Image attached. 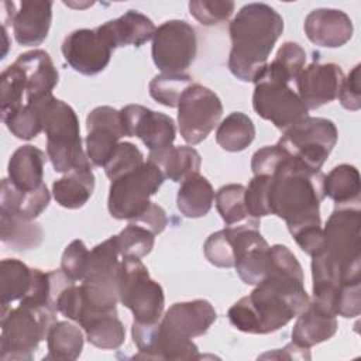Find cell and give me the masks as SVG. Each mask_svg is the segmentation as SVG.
<instances>
[{"instance_id": "obj_20", "label": "cell", "mask_w": 361, "mask_h": 361, "mask_svg": "<svg viewBox=\"0 0 361 361\" xmlns=\"http://www.w3.org/2000/svg\"><path fill=\"white\" fill-rule=\"evenodd\" d=\"M307 38L323 48H338L353 37L351 18L337 8H316L305 18Z\"/></svg>"}, {"instance_id": "obj_11", "label": "cell", "mask_w": 361, "mask_h": 361, "mask_svg": "<svg viewBox=\"0 0 361 361\" xmlns=\"http://www.w3.org/2000/svg\"><path fill=\"white\" fill-rule=\"evenodd\" d=\"M223 104L209 87L192 83L178 104V124L182 138L188 144L202 142L219 124Z\"/></svg>"}, {"instance_id": "obj_48", "label": "cell", "mask_w": 361, "mask_h": 361, "mask_svg": "<svg viewBox=\"0 0 361 361\" xmlns=\"http://www.w3.org/2000/svg\"><path fill=\"white\" fill-rule=\"evenodd\" d=\"M286 157H288L286 151L282 149L278 144L259 148L258 151L254 152L251 159L252 173L272 176Z\"/></svg>"}, {"instance_id": "obj_42", "label": "cell", "mask_w": 361, "mask_h": 361, "mask_svg": "<svg viewBox=\"0 0 361 361\" xmlns=\"http://www.w3.org/2000/svg\"><path fill=\"white\" fill-rule=\"evenodd\" d=\"M144 164V155L131 142H118L111 157L106 162L104 172L110 180H114Z\"/></svg>"}, {"instance_id": "obj_13", "label": "cell", "mask_w": 361, "mask_h": 361, "mask_svg": "<svg viewBox=\"0 0 361 361\" xmlns=\"http://www.w3.org/2000/svg\"><path fill=\"white\" fill-rule=\"evenodd\" d=\"M133 341L140 354L155 360H196L200 358L197 345L192 338L182 337L161 324L133 322L131 326Z\"/></svg>"}, {"instance_id": "obj_27", "label": "cell", "mask_w": 361, "mask_h": 361, "mask_svg": "<svg viewBox=\"0 0 361 361\" xmlns=\"http://www.w3.org/2000/svg\"><path fill=\"white\" fill-rule=\"evenodd\" d=\"M51 195L45 183L34 190H20L10 179L1 180L0 192V212L21 216L28 220L38 217L49 203Z\"/></svg>"}, {"instance_id": "obj_2", "label": "cell", "mask_w": 361, "mask_h": 361, "mask_svg": "<svg viewBox=\"0 0 361 361\" xmlns=\"http://www.w3.org/2000/svg\"><path fill=\"white\" fill-rule=\"evenodd\" d=\"M283 31L281 14L265 3H248L231 20L228 32L230 72L243 82H254L268 63V56Z\"/></svg>"}, {"instance_id": "obj_30", "label": "cell", "mask_w": 361, "mask_h": 361, "mask_svg": "<svg viewBox=\"0 0 361 361\" xmlns=\"http://www.w3.org/2000/svg\"><path fill=\"white\" fill-rule=\"evenodd\" d=\"M213 200L214 190L210 182L204 176L195 173L180 183L176 196V206L185 217L197 219L210 212Z\"/></svg>"}, {"instance_id": "obj_43", "label": "cell", "mask_w": 361, "mask_h": 361, "mask_svg": "<svg viewBox=\"0 0 361 361\" xmlns=\"http://www.w3.org/2000/svg\"><path fill=\"white\" fill-rule=\"evenodd\" d=\"M203 251L210 264L220 268H231L235 262V248L228 227L216 231L204 241Z\"/></svg>"}, {"instance_id": "obj_17", "label": "cell", "mask_w": 361, "mask_h": 361, "mask_svg": "<svg viewBox=\"0 0 361 361\" xmlns=\"http://www.w3.org/2000/svg\"><path fill=\"white\" fill-rule=\"evenodd\" d=\"M127 137H138L151 151L172 145L176 137L173 120L141 104H128L120 110Z\"/></svg>"}, {"instance_id": "obj_4", "label": "cell", "mask_w": 361, "mask_h": 361, "mask_svg": "<svg viewBox=\"0 0 361 361\" xmlns=\"http://www.w3.org/2000/svg\"><path fill=\"white\" fill-rule=\"evenodd\" d=\"M31 103L41 113L42 131L47 135V155L55 172H69L87 158L82 148L79 118L75 110L52 94Z\"/></svg>"}, {"instance_id": "obj_37", "label": "cell", "mask_w": 361, "mask_h": 361, "mask_svg": "<svg viewBox=\"0 0 361 361\" xmlns=\"http://www.w3.org/2000/svg\"><path fill=\"white\" fill-rule=\"evenodd\" d=\"M193 83L186 73H161L149 82V94L166 107H178L183 92Z\"/></svg>"}, {"instance_id": "obj_16", "label": "cell", "mask_w": 361, "mask_h": 361, "mask_svg": "<svg viewBox=\"0 0 361 361\" xmlns=\"http://www.w3.org/2000/svg\"><path fill=\"white\" fill-rule=\"evenodd\" d=\"M113 48L102 34L94 30L80 28L71 32L62 42V54L68 65L86 76L104 71L111 58Z\"/></svg>"}, {"instance_id": "obj_29", "label": "cell", "mask_w": 361, "mask_h": 361, "mask_svg": "<svg viewBox=\"0 0 361 361\" xmlns=\"http://www.w3.org/2000/svg\"><path fill=\"white\" fill-rule=\"evenodd\" d=\"M323 195L336 203V207H347L353 203L358 206L361 179L355 166L341 164L323 176Z\"/></svg>"}, {"instance_id": "obj_26", "label": "cell", "mask_w": 361, "mask_h": 361, "mask_svg": "<svg viewBox=\"0 0 361 361\" xmlns=\"http://www.w3.org/2000/svg\"><path fill=\"white\" fill-rule=\"evenodd\" d=\"M45 154L34 145L18 147L7 166L10 182L20 190H34L38 189L44 182V165Z\"/></svg>"}, {"instance_id": "obj_12", "label": "cell", "mask_w": 361, "mask_h": 361, "mask_svg": "<svg viewBox=\"0 0 361 361\" xmlns=\"http://www.w3.org/2000/svg\"><path fill=\"white\" fill-rule=\"evenodd\" d=\"M197 51L195 28L183 20H169L161 24L152 37V61L162 73H182Z\"/></svg>"}, {"instance_id": "obj_28", "label": "cell", "mask_w": 361, "mask_h": 361, "mask_svg": "<svg viewBox=\"0 0 361 361\" xmlns=\"http://www.w3.org/2000/svg\"><path fill=\"white\" fill-rule=\"evenodd\" d=\"M148 161H152L162 171L164 176L173 182H183L190 175L199 173L202 158L192 147H173L151 151Z\"/></svg>"}, {"instance_id": "obj_8", "label": "cell", "mask_w": 361, "mask_h": 361, "mask_svg": "<svg viewBox=\"0 0 361 361\" xmlns=\"http://www.w3.org/2000/svg\"><path fill=\"white\" fill-rule=\"evenodd\" d=\"M337 128L331 120L305 117L283 131L278 145L312 172H320L337 142Z\"/></svg>"}, {"instance_id": "obj_34", "label": "cell", "mask_w": 361, "mask_h": 361, "mask_svg": "<svg viewBox=\"0 0 361 361\" xmlns=\"http://www.w3.org/2000/svg\"><path fill=\"white\" fill-rule=\"evenodd\" d=\"M255 137V127L252 120L241 113L234 111L228 114L217 127L216 142L226 151L238 152L245 149Z\"/></svg>"}, {"instance_id": "obj_3", "label": "cell", "mask_w": 361, "mask_h": 361, "mask_svg": "<svg viewBox=\"0 0 361 361\" xmlns=\"http://www.w3.org/2000/svg\"><path fill=\"white\" fill-rule=\"evenodd\" d=\"M288 154V152H286ZM323 173L306 169L289 154L271 176L268 204L271 214L286 221L289 233L322 224L320 203L323 195Z\"/></svg>"}, {"instance_id": "obj_49", "label": "cell", "mask_w": 361, "mask_h": 361, "mask_svg": "<svg viewBox=\"0 0 361 361\" xmlns=\"http://www.w3.org/2000/svg\"><path fill=\"white\" fill-rule=\"evenodd\" d=\"M290 234H292L293 240L296 241V244L302 248V251L310 257L319 254L323 250L324 237H323L322 224L305 226V227L295 230Z\"/></svg>"}, {"instance_id": "obj_50", "label": "cell", "mask_w": 361, "mask_h": 361, "mask_svg": "<svg viewBox=\"0 0 361 361\" xmlns=\"http://www.w3.org/2000/svg\"><path fill=\"white\" fill-rule=\"evenodd\" d=\"M338 100L347 110L357 111L361 107V90H360V65H355L353 71L344 78L338 92Z\"/></svg>"}, {"instance_id": "obj_38", "label": "cell", "mask_w": 361, "mask_h": 361, "mask_svg": "<svg viewBox=\"0 0 361 361\" xmlns=\"http://www.w3.org/2000/svg\"><path fill=\"white\" fill-rule=\"evenodd\" d=\"M27 93L25 78L16 63L7 66L0 76V109L1 117L16 111L23 104V96Z\"/></svg>"}, {"instance_id": "obj_31", "label": "cell", "mask_w": 361, "mask_h": 361, "mask_svg": "<svg viewBox=\"0 0 361 361\" xmlns=\"http://www.w3.org/2000/svg\"><path fill=\"white\" fill-rule=\"evenodd\" d=\"M44 238V231L34 220L0 212V240L16 251L37 248Z\"/></svg>"}, {"instance_id": "obj_24", "label": "cell", "mask_w": 361, "mask_h": 361, "mask_svg": "<svg viewBox=\"0 0 361 361\" xmlns=\"http://www.w3.org/2000/svg\"><path fill=\"white\" fill-rule=\"evenodd\" d=\"M336 314L326 310L313 300L298 314L292 329V343L302 348H310L322 341L331 338L337 331Z\"/></svg>"}, {"instance_id": "obj_6", "label": "cell", "mask_w": 361, "mask_h": 361, "mask_svg": "<svg viewBox=\"0 0 361 361\" xmlns=\"http://www.w3.org/2000/svg\"><path fill=\"white\" fill-rule=\"evenodd\" d=\"M289 83L268 66L254 80L252 107L255 113L282 131L307 117L309 111Z\"/></svg>"}, {"instance_id": "obj_1", "label": "cell", "mask_w": 361, "mask_h": 361, "mask_svg": "<svg viewBox=\"0 0 361 361\" xmlns=\"http://www.w3.org/2000/svg\"><path fill=\"white\" fill-rule=\"evenodd\" d=\"M303 269L293 252L282 244L269 247L267 276L227 312L230 323L240 331L268 334L296 317L309 303L303 285Z\"/></svg>"}, {"instance_id": "obj_14", "label": "cell", "mask_w": 361, "mask_h": 361, "mask_svg": "<svg viewBox=\"0 0 361 361\" xmlns=\"http://www.w3.org/2000/svg\"><path fill=\"white\" fill-rule=\"evenodd\" d=\"M227 227L234 241V268L238 276L247 285H258L267 276L269 262V245L258 230L259 224Z\"/></svg>"}, {"instance_id": "obj_33", "label": "cell", "mask_w": 361, "mask_h": 361, "mask_svg": "<svg viewBox=\"0 0 361 361\" xmlns=\"http://www.w3.org/2000/svg\"><path fill=\"white\" fill-rule=\"evenodd\" d=\"M32 282V268L14 258L0 262V298L1 306H8L14 300H21L30 290Z\"/></svg>"}, {"instance_id": "obj_45", "label": "cell", "mask_w": 361, "mask_h": 361, "mask_svg": "<svg viewBox=\"0 0 361 361\" xmlns=\"http://www.w3.org/2000/svg\"><path fill=\"white\" fill-rule=\"evenodd\" d=\"M271 185V176L254 175L244 192V203L248 214L252 219L259 220V217L271 214L268 204V192Z\"/></svg>"}, {"instance_id": "obj_21", "label": "cell", "mask_w": 361, "mask_h": 361, "mask_svg": "<svg viewBox=\"0 0 361 361\" xmlns=\"http://www.w3.org/2000/svg\"><path fill=\"white\" fill-rule=\"evenodd\" d=\"M52 21V1L24 0L13 20L14 38L20 45L35 47L45 41Z\"/></svg>"}, {"instance_id": "obj_41", "label": "cell", "mask_w": 361, "mask_h": 361, "mask_svg": "<svg viewBox=\"0 0 361 361\" xmlns=\"http://www.w3.org/2000/svg\"><path fill=\"white\" fill-rule=\"evenodd\" d=\"M306 62V52L305 49L296 42H283L276 52L275 59L268 63V68L278 73L279 76L285 78L286 80L292 82L298 78V75L305 68Z\"/></svg>"}, {"instance_id": "obj_40", "label": "cell", "mask_w": 361, "mask_h": 361, "mask_svg": "<svg viewBox=\"0 0 361 361\" xmlns=\"http://www.w3.org/2000/svg\"><path fill=\"white\" fill-rule=\"evenodd\" d=\"M154 235V233L141 226L128 224L114 235V240L121 257L142 258L151 252L155 243Z\"/></svg>"}, {"instance_id": "obj_46", "label": "cell", "mask_w": 361, "mask_h": 361, "mask_svg": "<svg viewBox=\"0 0 361 361\" xmlns=\"http://www.w3.org/2000/svg\"><path fill=\"white\" fill-rule=\"evenodd\" d=\"M89 250L82 240H73L63 251L61 271L73 282L82 281L87 268Z\"/></svg>"}, {"instance_id": "obj_51", "label": "cell", "mask_w": 361, "mask_h": 361, "mask_svg": "<svg viewBox=\"0 0 361 361\" xmlns=\"http://www.w3.org/2000/svg\"><path fill=\"white\" fill-rule=\"evenodd\" d=\"M128 224L141 226L154 234H159L166 227L168 217H166L165 210L161 206L151 202L149 206L140 216H137L135 219L128 221Z\"/></svg>"}, {"instance_id": "obj_44", "label": "cell", "mask_w": 361, "mask_h": 361, "mask_svg": "<svg viewBox=\"0 0 361 361\" xmlns=\"http://www.w3.org/2000/svg\"><path fill=\"white\" fill-rule=\"evenodd\" d=\"M234 1L230 0H192L189 3V11L200 24L214 25L228 20L234 11Z\"/></svg>"}, {"instance_id": "obj_18", "label": "cell", "mask_w": 361, "mask_h": 361, "mask_svg": "<svg viewBox=\"0 0 361 361\" xmlns=\"http://www.w3.org/2000/svg\"><path fill=\"white\" fill-rule=\"evenodd\" d=\"M295 80L302 103L307 110H314L337 99L344 80V72L331 62H312L302 69Z\"/></svg>"}, {"instance_id": "obj_10", "label": "cell", "mask_w": 361, "mask_h": 361, "mask_svg": "<svg viewBox=\"0 0 361 361\" xmlns=\"http://www.w3.org/2000/svg\"><path fill=\"white\" fill-rule=\"evenodd\" d=\"M165 176L152 161L144 162L137 169L111 180L107 207L111 217L131 221L140 216L151 203Z\"/></svg>"}, {"instance_id": "obj_9", "label": "cell", "mask_w": 361, "mask_h": 361, "mask_svg": "<svg viewBox=\"0 0 361 361\" xmlns=\"http://www.w3.org/2000/svg\"><path fill=\"white\" fill-rule=\"evenodd\" d=\"M324 244L320 251L338 265L351 279L361 278V212L355 206L336 207L323 228Z\"/></svg>"}, {"instance_id": "obj_39", "label": "cell", "mask_w": 361, "mask_h": 361, "mask_svg": "<svg viewBox=\"0 0 361 361\" xmlns=\"http://www.w3.org/2000/svg\"><path fill=\"white\" fill-rule=\"evenodd\" d=\"M10 133L20 140H32L42 131V120L38 107L25 103L16 111L1 117Z\"/></svg>"}, {"instance_id": "obj_36", "label": "cell", "mask_w": 361, "mask_h": 361, "mask_svg": "<svg viewBox=\"0 0 361 361\" xmlns=\"http://www.w3.org/2000/svg\"><path fill=\"white\" fill-rule=\"evenodd\" d=\"M245 188L240 183H228L221 186L216 193V207L226 226L259 224V220L252 219L244 203Z\"/></svg>"}, {"instance_id": "obj_23", "label": "cell", "mask_w": 361, "mask_h": 361, "mask_svg": "<svg viewBox=\"0 0 361 361\" xmlns=\"http://www.w3.org/2000/svg\"><path fill=\"white\" fill-rule=\"evenodd\" d=\"M154 23L137 10H128L116 20L97 27L106 42L114 49L124 45L141 47L155 34Z\"/></svg>"}, {"instance_id": "obj_15", "label": "cell", "mask_w": 361, "mask_h": 361, "mask_svg": "<svg viewBox=\"0 0 361 361\" xmlns=\"http://www.w3.org/2000/svg\"><path fill=\"white\" fill-rule=\"evenodd\" d=\"M86 154L96 166H104L118 141L127 137L120 110L110 106H99L86 117Z\"/></svg>"}, {"instance_id": "obj_7", "label": "cell", "mask_w": 361, "mask_h": 361, "mask_svg": "<svg viewBox=\"0 0 361 361\" xmlns=\"http://www.w3.org/2000/svg\"><path fill=\"white\" fill-rule=\"evenodd\" d=\"M118 300L140 323L159 322L165 298L162 286L151 279L147 267L135 257H123L118 268Z\"/></svg>"}, {"instance_id": "obj_19", "label": "cell", "mask_w": 361, "mask_h": 361, "mask_svg": "<svg viewBox=\"0 0 361 361\" xmlns=\"http://www.w3.org/2000/svg\"><path fill=\"white\" fill-rule=\"evenodd\" d=\"M216 319L217 313L212 303L204 299H196L173 303L159 322L168 330L182 337L193 338L206 334Z\"/></svg>"}, {"instance_id": "obj_35", "label": "cell", "mask_w": 361, "mask_h": 361, "mask_svg": "<svg viewBox=\"0 0 361 361\" xmlns=\"http://www.w3.org/2000/svg\"><path fill=\"white\" fill-rule=\"evenodd\" d=\"M82 329L87 341L102 350H116L126 338V330L117 317V312L99 314L82 326Z\"/></svg>"}, {"instance_id": "obj_47", "label": "cell", "mask_w": 361, "mask_h": 361, "mask_svg": "<svg viewBox=\"0 0 361 361\" xmlns=\"http://www.w3.org/2000/svg\"><path fill=\"white\" fill-rule=\"evenodd\" d=\"M336 316L357 317L361 312V281L343 282L333 305Z\"/></svg>"}, {"instance_id": "obj_22", "label": "cell", "mask_w": 361, "mask_h": 361, "mask_svg": "<svg viewBox=\"0 0 361 361\" xmlns=\"http://www.w3.org/2000/svg\"><path fill=\"white\" fill-rule=\"evenodd\" d=\"M14 63L21 68L25 78V103L52 94L59 75L48 52L44 49L28 51L18 55Z\"/></svg>"}, {"instance_id": "obj_25", "label": "cell", "mask_w": 361, "mask_h": 361, "mask_svg": "<svg viewBox=\"0 0 361 361\" xmlns=\"http://www.w3.org/2000/svg\"><path fill=\"white\" fill-rule=\"evenodd\" d=\"M94 189V175L89 158L78 164L52 185V195L58 204L66 209L82 207Z\"/></svg>"}, {"instance_id": "obj_5", "label": "cell", "mask_w": 361, "mask_h": 361, "mask_svg": "<svg viewBox=\"0 0 361 361\" xmlns=\"http://www.w3.org/2000/svg\"><path fill=\"white\" fill-rule=\"evenodd\" d=\"M56 310L48 306H1L0 358L3 361H30L41 340L47 338L56 322Z\"/></svg>"}, {"instance_id": "obj_32", "label": "cell", "mask_w": 361, "mask_h": 361, "mask_svg": "<svg viewBox=\"0 0 361 361\" xmlns=\"http://www.w3.org/2000/svg\"><path fill=\"white\" fill-rule=\"evenodd\" d=\"M48 354L44 360H76L83 348V334L79 327L68 322H55L47 336Z\"/></svg>"}]
</instances>
